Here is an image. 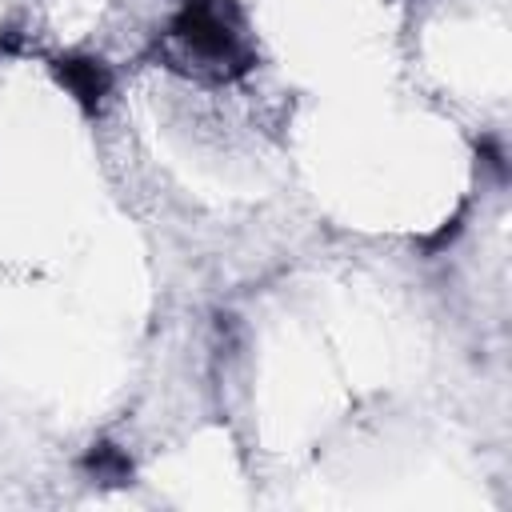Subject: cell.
Listing matches in <instances>:
<instances>
[{"mask_svg":"<svg viewBox=\"0 0 512 512\" xmlns=\"http://www.w3.org/2000/svg\"><path fill=\"white\" fill-rule=\"evenodd\" d=\"M152 56L160 68L212 88L236 84L260 64L244 8L236 0H180L156 32Z\"/></svg>","mask_w":512,"mask_h":512,"instance_id":"6da1fadb","label":"cell"},{"mask_svg":"<svg viewBox=\"0 0 512 512\" xmlns=\"http://www.w3.org/2000/svg\"><path fill=\"white\" fill-rule=\"evenodd\" d=\"M48 72L52 80L72 96V104L96 120L112 96V68L108 60L92 56V52H64V56H48Z\"/></svg>","mask_w":512,"mask_h":512,"instance_id":"7a4b0ae2","label":"cell"},{"mask_svg":"<svg viewBox=\"0 0 512 512\" xmlns=\"http://www.w3.org/2000/svg\"><path fill=\"white\" fill-rule=\"evenodd\" d=\"M80 472L92 480V484H104V488H124L132 484V456L112 444V440H92L80 456Z\"/></svg>","mask_w":512,"mask_h":512,"instance_id":"3957f363","label":"cell"},{"mask_svg":"<svg viewBox=\"0 0 512 512\" xmlns=\"http://www.w3.org/2000/svg\"><path fill=\"white\" fill-rule=\"evenodd\" d=\"M464 212L468 208H460L452 220H444L436 232H428V236H420V248L428 252V256H436V252H444V244H452L456 236H460V228H464Z\"/></svg>","mask_w":512,"mask_h":512,"instance_id":"277c9868","label":"cell"}]
</instances>
